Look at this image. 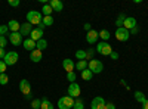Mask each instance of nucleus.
<instances>
[{
	"label": "nucleus",
	"instance_id": "9d476101",
	"mask_svg": "<svg viewBox=\"0 0 148 109\" xmlns=\"http://www.w3.org/2000/svg\"><path fill=\"white\" fill-rule=\"evenodd\" d=\"M123 28H126L127 31H132L133 28H136V19L133 16H126L125 24H123Z\"/></svg>",
	"mask_w": 148,
	"mask_h": 109
},
{
	"label": "nucleus",
	"instance_id": "2f4dec72",
	"mask_svg": "<svg viewBox=\"0 0 148 109\" xmlns=\"http://www.w3.org/2000/svg\"><path fill=\"white\" fill-rule=\"evenodd\" d=\"M8 83H9V77L6 75V72L5 74H0V84H2V86H6Z\"/></svg>",
	"mask_w": 148,
	"mask_h": 109
},
{
	"label": "nucleus",
	"instance_id": "c756f323",
	"mask_svg": "<svg viewBox=\"0 0 148 109\" xmlns=\"http://www.w3.org/2000/svg\"><path fill=\"white\" fill-rule=\"evenodd\" d=\"M73 109H84V103H83V100L77 97V100L74 102V106H73Z\"/></svg>",
	"mask_w": 148,
	"mask_h": 109
},
{
	"label": "nucleus",
	"instance_id": "37998d69",
	"mask_svg": "<svg viewBox=\"0 0 148 109\" xmlns=\"http://www.w3.org/2000/svg\"><path fill=\"white\" fill-rule=\"evenodd\" d=\"M142 109H148V100H145V102L142 103Z\"/></svg>",
	"mask_w": 148,
	"mask_h": 109
},
{
	"label": "nucleus",
	"instance_id": "6ab92c4d",
	"mask_svg": "<svg viewBox=\"0 0 148 109\" xmlns=\"http://www.w3.org/2000/svg\"><path fill=\"white\" fill-rule=\"evenodd\" d=\"M51 7L53 9V12H61L64 9V5H62V2L61 0H51Z\"/></svg>",
	"mask_w": 148,
	"mask_h": 109
},
{
	"label": "nucleus",
	"instance_id": "9b49d317",
	"mask_svg": "<svg viewBox=\"0 0 148 109\" xmlns=\"http://www.w3.org/2000/svg\"><path fill=\"white\" fill-rule=\"evenodd\" d=\"M98 37H99V34H98V31H95V30H90L89 32H86V41H88L89 44H95L98 41Z\"/></svg>",
	"mask_w": 148,
	"mask_h": 109
},
{
	"label": "nucleus",
	"instance_id": "bb28decb",
	"mask_svg": "<svg viewBox=\"0 0 148 109\" xmlns=\"http://www.w3.org/2000/svg\"><path fill=\"white\" fill-rule=\"evenodd\" d=\"M98 34H99V37H101L104 41L110 40V31H108V30H101V31L98 32Z\"/></svg>",
	"mask_w": 148,
	"mask_h": 109
},
{
	"label": "nucleus",
	"instance_id": "58836bf2",
	"mask_svg": "<svg viewBox=\"0 0 148 109\" xmlns=\"http://www.w3.org/2000/svg\"><path fill=\"white\" fill-rule=\"evenodd\" d=\"M5 56H6L5 49H2V47H0V60H3V59H5Z\"/></svg>",
	"mask_w": 148,
	"mask_h": 109
},
{
	"label": "nucleus",
	"instance_id": "79ce46f5",
	"mask_svg": "<svg viewBox=\"0 0 148 109\" xmlns=\"http://www.w3.org/2000/svg\"><path fill=\"white\" fill-rule=\"evenodd\" d=\"M105 109H116V106H114V103H107Z\"/></svg>",
	"mask_w": 148,
	"mask_h": 109
},
{
	"label": "nucleus",
	"instance_id": "5701e85b",
	"mask_svg": "<svg viewBox=\"0 0 148 109\" xmlns=\"http://www.w3.org/2000/svg\"><path fill=\"white\" fill-rule=\"evenodd\" d=\"M133 94H135V100H136V102H139L141 105H142V103L147 100V99H145V94H144L142 91H139V90H138V91H135Z\"/></svg>",
	"mask_w": 148,
	"mask_h": 109
},
{
	"label": "nucleus",
	"instance_id": "20e7f679",
	"mask_svg": "<svg viewBox=\"0 0 148 109\" xmlns=\"http://www.w3.org/2000/svg\"><path fill=\"white\" fill-rule=\"evenodd\" d=\"M96 52L99 55H104V56H110L113 53V47H111L110 43H107V41H101V43H98Z\"/></svg>",
	"mask_w": 148,
	"mask_h": 109
},
{
	"label": "nucleus",
	"instance_id": "aec40b11",
	"mask_svg": "<svg viewBox=\"0 0 148 109\" xmlns=\"http://www.w3.org/2000/svg\"><path fill=\"white\" fill-rule=\"evenodd\" d=\"M40 12H42V15H43V16H52V12H53V9L51 7V5H49V3H45Z\"/></svg>",
	"mask_w": 148,
	"mask_h": 109
},
{
	"label": "nucleus",
	"instance_id": "f03ea898",
	"mask_svg": "<svg viewBox=\"0 0 148 109\" xmlns=\"http://www.w3.org/2000/svg\"><path fill=\"white\" fill-rule=\"evenodd\" d=\"M88 69L92 71V74H101V72L104 71V65L101 60L98 59H90L88 62Z\"/></svg>",
	"mask_w": 148,
	"mask_h": 109
},
{
	"label": "nucleus",
	"instance_id": "2eb2a0df",
	"mask_svg": "<svg viewBox=\"0 0 148 109\" xmlns=\"http://www.w3.org/2000/svg\"><path fill=\"white\" fill-rule=\"evenodd\" d=\"M30 59H31V62H34V64H39L40 60L43 59V55H42V52H40V50L34 49L33 52H30Z\"/></svg>",
	"mask_w": 148,
	"mask_h": 109
},
{
	"label": "nucleus",
	"instance_id": "4c0bfd02",
	"mask_svg": "<svg viewBox=\"0 0 148 109\" xmlns=\"http://www.w3.org/2000/svg\"><path fill=\"white\" fill-rule=\"evenodd\" d=\"M92 55H93V50H92V49H89L88 52H86V59H89V60H90V59H93V58H92Z\"/></svg>",
	"mask_w": 148,
	"mask_h": 109
},
{
	"label": "nucleus",
	"instance_id": "c03bdc74",
	"mask_svg": "<svg viewBox=\"0 0 148 109\" xmlns=\"http://www.w3.org/2000/svg\"><path fill=\"white\" fill-rule=\"evenodd\" d=\"M138 31H139V30H138V27H136V28H133V30H132V31H130V34H132V35H133V34H136V32H138Z\"/></svg>",
	"mask_w": 148,
	"mask_h": 109
},
{
	"label": "nucleus",
	"instance_id": "dca6fc26",
	"mask_svg": "<svg viewBox=\"0 0 148 109\" xmlns=\"http://www.w3.org/2000/svg\"><path fill=\"white\" fill-rule=\"evenodd\" d=\"M22 46H24V49H25V50L33 52V50L36 49V41H34V40H31L30 37H27L25 40L22 41Z\"/></svg>",
	"mask_w": 148,
	"mask_h": 109
},
{
	"label": "nucleus",
	"instance_id": "f257e3e1",
	"mask_svg": "<svg viewBox=\"0 0 148 109\" xmlns=\"http://www.w3.org/2000/svg\"><path fill=\"white\" fill-rule=\"evenodd\" d=\"M42 21H43V15H42V12H39V10H30L27 14V22H30L31 25L39 27L42 24Z\"/></svg>",
	"mask_w": 148,
	"mask_h": 109
},
{
	"label": "nucleus",
	"instance_id": "a878e982",
	"mask_svg": "<svg viewBox=\"0 0 148 109\" xmlns=\"http://www.w3.org/2000/svg\"><path fill=\"white\" fill-rule=\"evenodd\" d=\"M86 68H88V60H79V62L76 64V69L77 71H84Z\"/></svg>",
	"mask_w": 148,
	"mask_h": 109
},
{
	"label": "nucleus",
	"instance_id": "39448f33",
	"mask_svg": "<svg viewBox=\"0 0 148 109\" xmlns=\"http://www.w3.org/2000/svg\"><path fill=\"white\" fill-rule=\"evenodd\" d=\"M68 96L73 99H76V97H80V94H82V89L77 83H70V86H68Z\"/></svg>",
	"mask_w": 148,
	"mask_h": 109
},
{
	"label": "nucleus",
	"instance_id": "6e6552de",
	"mask_svg": "<svg viewBox=\"0 0 148 109\" xmlns=\"http://www.w3.org/2000/svg\"><path fill=\"white\" fill-rule=\"evenodd\" d=\"M105 105H107L105 99L101 97V96H96V97L92 99L90 108H92V109H105Z\"/></svg>",
	"mask_w": 148,
	"mask_h": 109
},
{
	"label": "nucleus",
	"instance_id": "a211bd4d",
	"mask_svg": "<svg viewBox=\"0 0 148 109\" xmlns=\"http://www.w3.org/2000/svg\"><path fill=\"white\" fill-rule=\"evenodd\" d=\"M62 66L67 72H74V68H76V65H74V62L71 59H64L62 60Z\"/></svg>",
	"mask_w": 148,
	"mask_h": 109
},
{
	"label": "nucleus",
	"instance_id": "412c9836",
	"mask_svg": "<svg viewBox=\"0 0 148 109\" xmlns=\"http://www.w3.org/2000/svg\"><path fill=\"white\" fill-rule=\"evenodd\" d=\"M40 109H53V105H52V102L49 100L47 97H43V99H42V106H40Z\"/></svg>",
	"mask_w": 148,
	"mask_h": 109
},
{
	"label": "nucleus",
	"instance_id": "7c9ffc66",
	"mask_svg": "<svg viewBox=\"0 0 148 109\" xmlns=\"http://www.w3.org/2000/svg\"><path fill=\"white\" fill-rule=\"evenodd\" d=\"M76 59H79V60H86V52H84V50H77V52H76Z\"/></svg>",
	"mask_w": 148,
	"mask_h": 109
},
{
	"label": "nucleus",
	"instance_id": "ea45409f",
	"mask_svg": "<svg viewBox=\"0 0 148 109\" xmlns=\"http://www.w3.org/2000/svg\"><path fill=\"white\" fill-rule=\"evenodd\" d=\"M110 58L113 59V60H117V59H119V53H117V52H113V53L110 55Z\"/></svg>",
	"mask_w": 148,
	"mask_h": 109
},
{
	"label": "nucleus",
	"instance_id": "72a5a7b5",
	"mask_svg": "<svg viewBox=\"0 0 148 109\" xmlns=\"http://www.w3.org/2000/svg\"><path fill=\"white\" fill-rule=\"evenodd\" d=\"M6 43H8L6 37H5V35H0V47H2V49H5V47H6Z\"/></svg>",
	"mask_w": 148,
	"mask_h": 109
},
{
	"label": "nucleus",
	"instance_id": "0eeeda50",
	"mask_svg": "<svg viewBox=\"0 0 148 109\" xmlns=\"http://www.w3.org/2000/svg\"><path fill=\"white\" fill-rule=\"evenodd\" d=\"M116 39L119 40V41H127L129 40V37H130V31H127L126 28H117L116 30Z\"/></svg>",
	"mask_w": 148,
	"mask_h": 109
},
{
	"label": "nucleus",
	"instance_id": "cd10ccee",
	"mask_svg": "<svg viewBox=\"0 0 148 109\" xmlns=\"http://www.w3.org/2000/svg\"><path fill=\"white\" fill-rule=\"evenodd\" d=\"M43 25L45 27H51L52 25V24H53V18L52 16H43Z\"/></svg>",
	"mask_w": 148,
	"mask_h": 109
},
{
	"label": "nucleus",
	"instance_id": "7ed1b4c3",
	"mask_svg": "<svg viewBox=\"0 0 148 109\" xmlns=\"http://www.w3.org/2000/svg\"><path fill=\"white\" fill-rule=\"evenodd\" d=\"M74 100L73 97H70V96H62L59 100H58V109H71L74 106Z\"/></svg>",
	"mask_w": 148,
	"mask_h": 109
},
{
	"label": "nucleus",
	"instance_id": "4468645a",
	"mask_svg": "<svg viewBox=\"0 0 148 109\" xmlns=\"http://www.w3.org/2000/svg\"><path fill=\"white\" fill-rule=\"evenodd\" d=\"M30 39L34 40L36 43L39 41V40H42V39H43V30H40V28H33V31H31V34H30Z\"/></svg>",
	"mask_w": 148,
	"mask_h": 109
},
{
	"label": "nucleus",
	"instance_id": "473e14b6",
	"mask_svg": "<svg viewBox=\"0 0 148 109\" xmlns=\"http://www.w3.org/2000/svg\"><path fill=\"white\" fill-rule=\"evenodd\" d=\"M76 78H77L76 72H67V80L70 83H76Z\"/></svg>",
	"mask_w": 148,
	"mask_h": 109
},
{
	"label": "nucleus",
	"instance_id": "ddd939ff",
	"mask_svg": "<svg viewBox=\"0 0 148 109\" xmlns=\"http://www.w3.org/2000/svg\"><path fill=\"white\" fill-rule=\"evenodd\" d=\"M31 31H33V25H31L30 22L21 24V30H19V32H21L22 37H27V35H30V34H31Z\"/></svg>",
	"mask_w": 148,
	"mask_h": 109
},
{
	"label": "nucleus",
	"instance_id": "f704fd0d",
	"mask_svg": "<svg viewBox=\"0 0 148 109\" xmlns=\"http://www.w3.org/2000/svg\"><path fill=\"white\" fill-rule=\"evenodd\" d=\"M8 31H9L8 25H0V35H6Z\"/></svg>",
	"mask_w": 148,
	"mask_h": 109
},
{
	"label": "nucleus",
	"instance_id": "b1692460",
	"mask_svg": "<svg viewBox=\"0 0 148 109\" xmlns=\"http://www.w3.org/2000/svg\"><path fill=\"white\" fill-rule=\"evenodd\" d=\"M92 77H93V74H92V71H90V69L86 68L84 71H82V78H83L84 81H89V80H92Z\"/></svg>",
	"mask_w": 148,
	"mask_h": 109
},
{
	"label": "nucleus",
	"instance_id": "a19ab883",
	"mask_svg": "<svg viewBox=\"0 0 148 109\" xmlns=\"http://www.w3.org/2000/svg\"><path fill=\"white\" fill-rule=\"evenodd\" d=\"M83 28H84V31H86V32H89V31L92 30V28H90V24H84Z\"/></svg>",
	"mask_w": 148,
	"mask_h": 109
},
{
	"label": "nucleus",
	"instance_id": "c85d7f7f",
	"mask_svg": "<svg viewBox=\"0 0 148 109\" xmlns=\"http://www.w3.org/2000/svg\"><path fill=\"white\" fill-rule=\"evenodd\" d=\"M42 106V99H33L31 100V108L33 109H40Z\"/></svg>",
	"mask_w": 148,
	"mask_h": 109
},
{
	"label": "nucleus",
	"instance_id": "f3484780",
	"mask_svg": "<svg viewBox=\"0 0 148 109\" xmlns=\"http://www.w3.org/2000/svg\"><path fill=\"white\" fill-rule=\"evenodd\" d=\"M8 28H9L12 32H19V30H21V24H19L16 19H10V21L8 22Z\"/></svg>",
	"mask_w": 148,
	"mask_h": 109
},
{
	"label": "nucleus",
	"instance_id": "1a4fd4ad",
	"mask_svg": "<svg viewBox=\"0 0 148 109\" xmlns=\"http://www.w3.org/2000/svg\"><path fill=\"white\" fill-rule=\"evenodd\" d=\"M19 90H21V93L24 94V97H25V96H28V94H31V84H30V81H27L25 78L21 80V81H19Z\"/></svg>",
	"mask_w": 148,
	"mask_h": 109
},
{
	"label": "nucleus",
	"instance_id": "393cba45",
	"mask_svg": "<svg viewBox=\"0 0 148 109\" xmlns=\"http://www.w3.org/2000/svg\"><path fill=\"white\" fill-rule=\"evenodd\" d=\"M125 19H126V15H125V14H120V15L117 16V19H116V25H117V28H121V27H123V24H125Z\"/></svg>",
	"mask_w": 148,
	"mask_h": 109
},
{
	"label": "nucleus",
	"instance_id": "c9c22d12",
	"mask_svg": "<svg viewBox=\"0 0 148 109\" xmlns=\"http://www.w3.org/2000/svg\"><path fill=\"white\" fill-rule=\"evenodd\" d=\"M6 68H8V65L3 62V60H0V74H5Z\"/></svg>",
	"mask_w": 148,
	"mask_h": 109
},
{
	"label": "nucleus",
	"instance_id": "423d86ee",
	"mask_svg": "<svg viewBox=\"0 0 148 109\" xmlns=\"http://www.w3.org/2000/svg\"><path fill=\"white\" fill-rule=\"evenodd\" d=\"M18 58H19V55H18L15 50H12V52H8V53H6V56H5V59H3V62H5L8 66L15 65V64L18 62Z\"/></svg>",
	"mask_w": 148,
	"mask_h": 109
},
{
	"label": "nucleus",
	"instance_id": "e433bc0d",
	"mask_svg": "<svg viewBox=\"0 0 148 109\" xmlns=\"http://www.w3.org/2000/svg\"><path fill=\"white\" fill-rule=\"evenodd\" d=\"M19 5H21L19 0H9V6H12V7H16Z\"/></svg>",
	"mask_w": 148,
	"mask_h": 109
},
{
	"label": "nucleus",
	"instance_id": "4be33fe9",
	"mask_svg": "<svg viewBox=\"0 0 148 109\" xmlns=\"http://www.w3.org/2000/svg\"><path fill=\"white\" fill-rule=\"evenodd\" d=\"M46 47H47V41H46L45 39H42V40H39V41L36 43V49H37V50H40V52H43Z\"/></svg>",
	"mask_w": 148,
	"mask_h": 109
},
{
	"label": "nucleus",
	"instance_id": "f8f14e48",
	"mask_svg": "<svg viewBox=\"0 0 148 109\" xmlns=\"http://www.w3.org/2000/svg\"><path fill=\"white\" fill-rule=\"evenodd\" d=\"M9 41L14 44V46H19V44H22V35H21V32H10V35H9Z\"/></svg>",
	"mask_w": 148,
	"mask_h": 109
}]
</instances>
